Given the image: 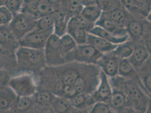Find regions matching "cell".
Segmentation results:
<instances>
[{
  "mask_svg": "<svg viewBox=\"0 0 151 113\" xmlns=\"http://www.w3.org/2000/svg\"><path fill=\"white\" fill-rule=\"evenodd\" d=\"M36 20L37 19L31 15L24 12H20L14 15L9 26L15 38L19 41L36 28Z\"/></svg>",
  "mask_w": 151,
  "mask_h": 113,
  "instance_id": "6",
  "label": "cell"
},
{
  "mask_svg": "<svg viewBox=\"0 0 151 113\" xmlns=\"http://www.w3.org/2000/svg\"><path fill=\"white\" fill-rule=\"evenodd\" d=\"M6 0H0V5H5V3Z\"/></svg>",
  "mask_w": 151,
  "mask_h": 113,
  "instance_id": "51",
  "label": "cell"
},
{
  "mask_svg": "<svg viewBox=\"0 0 151 113\" xmlns=\"http://www.w3.org/2000/svg\"><path fill=\"white\" fill-rule=\"evenodd\" d=\"M69 113H90L88 109H80L73 107L71 109Z\"/></svg>",
  "mask_w": 151,
  "mask_h": 113,
  "instance_id": "46",
  "label": "cell"
},
{
  "mask_svg": "<svg viewBox=\"0 0 151 113\" xmlns=\"http://www.w3.org/2000/svg\"><path fill=\"white\" fill-rule=\"evenodd\" d=\"M24 0H6L5 5L14 15L21 12Z\"/></svg>",
  "mask_w": 151,
  "mask_h": 113,
  "instance_id": "37",
  "label": "cell"
},
{
  "mask_svg": "<svg viewBox=\"0 0 151 113\" xmlns=\"http://www.w3.org/2000/svg\"><path fill=\"white\" fill-rule=\"evenodd\" d=\"M112 88V93L109 105L116 113L120 112L126 107H129L126 94L120 89Z\"/></svg>",
  "mask_w": 151,
  "mask_h": 113,
  "instance_id": "21",
  "label": "cell"
},
{
  "mask_svg": "<svg viewBox=\"0 0 151 113\" xmlns=\"http://www.w3.org/2000/svg\"><path fill=\"white\" fill-rule=\"evenodd\" d=\"M101 72L96 64H82L80 74L74 84L78 92L92 94L100 82Z\"/></svg>",
  "mask_w": 151,
  "mask_h": 113,
  "instance_id": "3",
  "label": "cell"
},
{
  "mask_svg": "<svg viewBox=\"0 0 151 113\" xmlns=\"http://www.w3.org/2000/svg\"><path fill=\"white\" fill-rule=\"evenodd\" d=\"M118 75L135 83L145 92L138 71L129 62L128 59H120Z\"/></svg>",
  "mask_w": 151,
  "mask_h": 113,
  "instance_id": "14",
  "label": "cell"
},
{
  "mask_svg": "<svg viewBox=\"0 0 151 113\" xmlns=\"http://www.w3.org/2000/svg\"><path fill=\"white\" fill-rule=\"evenodd\" d=\"M67 33L72 37L78 45L87 44L88 32L76 25L71 18L68 22Z\"/></svg>",
  "mask_w": 151,
  "mask_h": 113,
  "instance_id": "25",
  "label": "cell"
},
{
  "mask_svg": "<svg viewBox=\"0 0 151 113\" xmlns=\"http://www.w3.org/2000/svg\"><path fill=\"white\" fill-rule=\"evenodd\" d=\"M147 17L151 10V0H133Z\"/></svg>",
  "mask_w": 151,
  "mask_h": 113,
  "instance_id": "40",
  "label": "cell"
},
{
  "mask_svg": "<svg viewBox=\"0 0 151 113\" xmlns=\"http://www.w3.org/2000/svg\"><path fill=\"white\" fill-rule=\"evenodd\" d=\"M120 62V59L111 52L103 54L96 65L108 78H112L118 75Z\"/></svg>",
  "mask_w": 151,
  "mask_h": 113,
  "instance_id": "10",
  "label": "cell"
},
{
  "mask_svg": "<svg viewBox=\"0 0 151 113\" xmlns=\"http://www.w3.org/2000/svg\"><path fill=\"white\" fill-rule=\"evenodd\" d=\"M89 33L103 38L108 41L115 45H119L129 40V36H119L116 35L97 25H95L94 27Z\"/></svg>",
  "mask_w": 151,
  "mask_h": 113,
  "instance_id": "22",
  "label": "cell"
},
{
  "mask_svg": "<svg viewBox=\"0 0 151 113\" xmlns=\"http://www.w3.org/2000/svg\"><path fill=\"white\" fill-rule=\"evenodd\" d=\"M55 95L47 90H37L33 95L35 107L38 110L41 107L51 106Z\"/></svg>",
  "mask_w": 151,
  "mask_h": 113,
  "instance_id": "26",
  "label": "cell"
},
{
  "mask_svg": "<svg viewBox=\"0 0 151 113\" xmlns=\"http://www.w3.org/2000/svg\"><path fill=\"white\" fill-rule=\"evenodd\" d=\"M38 113H55L51 106H46L41 107L38 110Z\"/></svg>",
  "mask_w": 151,
  "mask_h": 113,
  "instance_id": "44",
  "label": "cell"
},
{
  "mask_svg": "<svg viewBox=\"0 0 151 113\" xmlns=\"http://www.w3.org/2000/svg\"><path fill=\"white\" fill-rule=\"evenodd\" d=\"M145 113H151V100L150 101V104H149V106L148 107L146 112Z\"/></svg>",
  "mask_w": 151,
  "mask_h": 113,
  "instance_id": "48",
  "label": "cell"
},
{
  "mask_svg": "<svg viewBox=\"0 0 151 113\" xmlns=\"http://www.w3.org/2000/svg\"><path fill=\"white\" fill-rule=\"evenodd\" d=\"M18 97L8 84L3 87L0 89V110H12Z\"/></svg>",
  "mask_w": 151,
  "mask_h": 113,
  "instance_id": "17",
  "label": "cell"
},
{
  "mask_svg": "<svg viewBox=\"0 0 151 113\" xmlns=\"http://www.w3.org/2000/svg\"><path fill=\"white\" fill-rule=\"evenodd\" d=\"M95 25L99 26L119 36H129L125 27L119 25L113 20L103 14H101V18L95 23Z\"/></svg>",
  "mask_w": 151,
  "mask_h": 113,
  "instance_id": "15",
  "label": "cell"
},
{
  "mask_svg": "<svg viewBox=\"0 0 151 113\" xmlns=\"http://www.w3.org/2000/svg\"><path fill=\"white\" fill-rule=\"evenodd\" d=\"M150 56V54L145 45L144 41H140L135 43L132 54L128 60L139 71Z\"/></svg>",
  "mask_w": 151,
  "mask_h": 113,
  "instance_id": "13",
  "label": "cell"
},
{
  "mask_svg": "<svg viewBox=\"0 0 151 113\" xmlns=\"http://www.w3.org/2000/svg\"><path fill=\"white\" fill-rule=\"evenodd\" d=\"M0 113H14L13 110H0Z\"/></svg>",
  "mask_w": 151,
  "mask_h": 113,
  "instance_id": "49",
  "label": "cell"
},
{
  "mask_svg": "<svg viewBox=\"0 0 151 113\" xmlns=\"http://www.w3.org/2000/svg\"><path fill=\"white\" fill-rule=\"evenodd\" d=\"M102 14L125 28L127 23L134 18L122 5L110 12H103Z\"/></svg>",
  "mask_w": 151,
  "mask_h": 113,
  "instance_id": "19",
  "label": "cell"
},
{
  "mask_svg": "<svg viewBox=\"0 0 151 113\" xmlns=\"http://www.w3.org/2000/svg\"><path fill=\"white\" fill-rule=\"evenodd\" d=\"M115 113H141L138 110H135V109L131 107H126L120 110V112Z\"/></svg>",
  "mask_w": 151,
  "mask_h": 113,
  "instance_id": "43",
  "label": "cell"
},
{
  "mask_svg": "<svg viewBox=\"0 0 151 113\" xmlns=\"http://www.w3.org/2000/svg\"><path fill=\"white\" fill-rule=\"evenodd\" d=\"M53 17L54 33L60 38L67 33V25L70 18L62 9L53 13Z\"/></svg>",
  "mask_w": 151,
  "mask_h": 113,
  "instance_id": "18",
  "label": "cell"
},
{
  "mask_svg": "<svg viewBox=\"0 0 151 113\" xmlns=\"http://www.w3.org/2000/svg\"><path fill=\"white\" fill-rule=\"evenodd\" d=\"M87 44L94 46L96 49L103 54L111 53L114 50L117 45L112 44L103 38L88 33Z\"/></svg>",
  "mask_w": 151,
  "mask_h": 113,
  "instance_id": "20",
  "label": "cell"
},
{
  "mask_svg": "<svg viewBox=\"0 0 151 113\" xmlns=\"http://www.w3.org/2000/svg\"><path fill=\"white\" fill-rule=\"evenodd\" d=\"M112 93V88L109 82V78L101 71L100 82L92 93L96 103L109 104Z\"/></svg>",
  "mask_w": 151,
  "mask_h": 113,
  "instance_id": "11",
  "label": "cell"
},
{
  "mask_svg": "<svg viewBox=\"0 0 151 113\" xmlns=\"http://www.w3.org/2000/svg\"><path fill=\"white\" fill-rule=\"evenodd\" d=\"M38 113V109L36 107V109L34 110V111H33L32 113Z\"/></svg>",
  "mask_w": 151,
  "mask_h": 113,
  "instance_id": "53",
  "label": "cell"
},
{
  "mask_svg": "<svg viewBox=\"0 0 151 113\" xmlns=\"http://www.w3.org/2000/svg\"><path fill=\"white\" fill-rule=\"evenodd\" d=\"M144 32L143 40H151V22L146 19L144 20Z\"/></svg>",
  "mask_w": 151,
  "mask_h": 113,
  "instance_id": "41",
  "label": "cell"
},
{
  "mask_svg": "<svg viewBox=\"0 0 151 113\" xmlns=\"http://www.w3.org/2000/svg\"><path fill=\"white\" fill-rule=\"evenodd\" d=\"M70 101L72 106L80 109L90 110L96 104L93 94L83 93H77Z\"/></svg>",
  "mask_w": 151,
  "mask_h": 113,
  "instance_id": "23",
  "label": "cell"
},
{
  "mask_svg": "<svg viewBox=\"0 0 151 113\" xmlns=\"http://www.w3.org/2000/svg\"><path fill=\"white\" fill-rule=\"evenodd\" d=\"M134 45L135 43L129 39L123 43L117 45L116 48L112 53L120 59H128L132 54Z\"/></svg>",
  "mask_w": 151,
  "mask_h": 113,
  "instance_id": "28",
  "label": "cell"
},
{
  "mask_svg": "<svg viewBox=\"0 0 151 113\" xmlns=\"http://www.w3.org/2000/svg\"><path fill=\"white\" fill-rule=\"evenodd\" d=\"M103 12L96 5L83 7L80 15L89 22L95 25L101 18Z\"/></svg>",
  "mask_w": 151,
  "mask_h": 113,
  "instance_id": "29",
  "label": "cell"
},
{
  "mask_svg": "<svg viewBox=\"0 0 151 113\" xmlns=\"http://www.w3.org/2000/svg\"><path fill=\"white\" fill-rule=\"evenodd\" d=\"M13 17L14 14L5 5L0 6V26L9 25Z\"/></svg>",
  "mask_w": 151,
  "mask_h": 113,
  "instance_id": "36",
  "label": "cell"
},
{
  "mask_svg": "<svg viewBox=\"0 0 151 113\" xmlns=\"http://www.w3.org/2000/svg\"><path fill=\"white\" fill-rule=\"evenodd\" d=\"M146 19H147L148 21L151 22V10L150 11V12L148 13L147 17H146Z\"/></svg>",
  "mask_w": 151,
  "mask_h": 113,
  "instance_id": "50",
  "label": "cell"
},
{
  "mask_svg": "<svg viewBox=\"0 0 151 113\" xmlns=\"http://www.w3.org/2000/svg\"><path fill=\"white\" fill-rule=\"evenodd\" d=\"M145 42V45L148 51L150 54L151 55V40H146L144 41Z\"/></svg>",
  "mask_w": 151,
  "mask_h": 113,
  "instance_id": "47",
  "label": "cell"
},
{
  "mask_svg": "<svg viewBox=\"0 0 151 113\" xmlns=\"http://www.w3.org/2000/svg\"><path fill=\"white\" fill-rule=\"evenodd\" d=\"M53 14L41 17L36 20V30H45L54 28Z\"/></svg>",
  "mask_w": 151,
  "mask_h": 113,
  "instance_id": "34",
  "label": "cell"
},
{
  "mask_svg": "<svg viewBox=\"0 0 151 113\" xmlns=\"http://www.w3.org/2000/svg\"><path fill=\"white\" fill-rule=\"evenodd\" d=\"M109 79L112 88H119L126 94L129 107L145 113L151 99L137 84L119 75Z\"/></svg>",
  "mask_w": 151,
  "mask_h": 113,
  "instance_id": "1",
  "label": "cell"
},
{
  "mask_svg": "<svg viewBox=\"0 0 151 113\" xmlns=\"http://www.w3.org/2000/svg\"><path fill=\"white\" fill-rule=\"evenodd\" d=\"M36 109L33 96H18L13 107L14 113H31Z\"/></svg>",
  "mask_w": 151,
  "mask_h": 113,
  "instance_id": "24",
  "label": "cell"
},
{
  "mask_svg": "<svg viewBox=\"0 0 151 113\" xmlns=\"http://www.w3.org/2000/svg\"><path fill=\"white\" fill-rule=\"evenodd\" d=\"M123 7L135 19L143 20L146 17L133 0H120Z\"/></svg>",
  "mask_w": 151,
  "mask_h": 113,
  "instance_id": "32",
  "label": "cell"
},
{
  "mask_svg": "<svg viewBox=\"0 0 151 113\" xmlns=\"http://www.w3.org/2000/svg\"><path fill=\"white\" fill-rule=\"evenodd\" d=\"M36 0H24V4H27V3H29L33 1H35Z\"/></svg>",
  "mask_w": 151,
  "mask_h": 113,
  "instance_id": "52",
  "label": "cell"
},
{
  "mask_svg": "<svg viewBox=\"0 0 151 113\" xmlns=\"http://www.w3.org/2000/svg\"><path fill=\"white\" fill-rule=\"evenodd\" d=\"M148 71H151V55L138 71L139 72H145Z\"/></svg>",
  "mask_w": 151,
  "mask_h": 113,
  "instance_id": "42",
  "label": "cell"
},
{
  "mask_svg": "<svg viewBox=\"0 0 151 113\" xmlns=\"http://www.w3.org/2000/svg\"><path fill=\"white\" fill-rule=\"evenodd\" d=\"M20 46L19 40L15 38L9 25L0 26V48L10 53H15Z\"/></svg>",
  "mask_w": 151,
  "mask_h": 113,
  "instance_id": "12",
  "label": "cell"
},
{
  "mask_svg": "<svg viewBox=\"0 0 151 113\" xmlns=\"http://www.w3.org/2000/svg\"><path fill=\"white\" fill-rule=\"evenodd\" d=\"M16 66L20 71L40 74L46 67L44 49L19 46L15 52Z\"/></svg>",
  "mask_w": 151,
  "mask_h": 113,
  "instance_id": "2",
  "label": "cell"
},
{
  "mask_svg": "<svg viewBox=\"0 0 151 113\" xmlns=\"http://www.w3.org/2000/svg\"><path fill=\"white\" fill-rule=\"evenodd\" d=\"M103 54L88 44L77 45L75 48L67 54L65 63L76 62L85 64H97Z\"/></svg>",
  "mask_w": 151,
  "mask_h": 113,
  "instance_id": "4",
  "label": "cell"
},
{
  "mask_svg": "<svg viewBox=\"0 0 151 113\" xmlns=\"http://www.w3.org/2000/svg\"><path fill=\"white\" fill-rule=\"evenodd\" d=\"M60 37L52 33L49 38L44 49V54L46 66L56 67L65 64L60 50Z\"/></svg>",
  "mask_w": 151,
  "mask_h": 113,
  "instance_id": "9",
  "label": "cell"
},
{
  "mask_svg": "<svg viewBox=\"0 0 151 113\" xmlns=\"http://www.w3.org/2000/svg\"><path fill=\"white\" fill-rule=\"evenodd\" d=\"M77 93H78V92L74 84H68L63 85L55 96H60L70 100Z\"/></svg>",
  "mask_w": 151,
  "mask_h": 113,
  "instance_id": "35",
  "label": "cell"
},
{
  "mask_svg": "<svg viewBox=\"0 0 151 113\" xmlns=\"http://www.w3.org/2000/svg\"><path fill=\"white\" fill-rule=\"evenodd\" d=\"M83 7H88L96 5V0H80Z\"/></svg>",
  "mask_w": 151,
  "mask_h": 113,
  "instance_id": "45",
  "label": "cell"
},
{
  "mask_svg": "<svg viewBox=\"0 0 151 113\" xmlns=\"http://www.w3.org/2000/svg\"><path fill=\"white\" fill-rule=\"evenodd\" d=\"M2 51H3V50H2V49L0 48V53H1Z\"/></svg>",
  "mask_w": 151,
  "mask_h": 113,
  "instance_id": "54",
  "label": "cell"
},
{
  "mask_svg": "<svg viewBox=\"0 0 151 113\" xmlns=\"http://www.w3.org/2000/svg\"><path fill=\"white\" fill-rule=\"evenodd\" d=\"M96 5L103 12H108L121 7L120 0H96Z\"/></svg>",
  "mask_w": 151,
  "mask_h": 113,
  "instance_id": "33",
  "label": "cell"
},
{
  "mask_svg": "<svg viewBox=\"0 0 151 113\" xmlns=\"http://www.w3.org/2000/svg\"><path fill=\"white\" fill-rule=\"evenodd\" d=\"M90 113H115L108 104L96 103L90 110Z\"/></svg>",
  "mask_w": 151,
  "mask_h": 113,
  "instance_id": "39",
  "label": "cell"
},
{
  "mask_svg": "<svg viewBox=\"0 0 151 113\" xmlns=\"http://www.w3.org/2000/svg\"><path fill=\"white\" fill-rule=\"evenodd\" d=\"M77 45L75 40L67 33L60 38V50L64 59L65 56L73 50Z\"/></svg>",
  "mask_w": 151,
  "mask_h": 113,
  "instance_id": "31",
  "label": "cell"
},
{
  "mask_svg": "<svg viewBox=\"0 0 151 113\" xmlns=\"http://www.w3.org/2000/svg\"><path fill=\"white\" fill-rule=\"evenodd\" d=\"M61 7L70 18L80 15L83 7L80 0H61Z\"/></svg>",
  "mask_w": 151,
  "mask_h": 113,
  "instance_id": "27",
  "label": "cell"
},
{
  "mask_svg": "<svg viewBox=\"0 0 151 113\" xmlns=\"http://www.w3.org/2000/svg\"><path fill=\"white\" fill-rule=\"evenodd\" d=\"M52 33L54 28L45 30L35 29L19 40V45L28 48L44 49L49 38Z\"/></svg>",
  "mask_w": 151,
  "mask_h": 113,
  "instance_id": "8",
  "label": "cell"
},
{
  "mask_svg": "<svg viewBox=\"0 0 151 113\" xmlns=\"http://www.w3.org/2000/svg\"><path fill=\"white\" fill-rule=\"evenodd\" d=\"M144 20L133 19L130 20L126 25V31L129 39L134 43L143 41Z\"/></svg>",
  "mask_w": 151,
  "mask_h": 113,
  "instance_id": "16",
  "label": "cell"
},
{
  "mask_svg": "<svg viewBox=\"0 0 151 113\" xmlns=\"http://www.w3.org/2000/svg\"><path fill=\"white\" fill-rule=\"evenodd\" d=\"M8 85L18 96H32L38 90L37 84L29 74L19 75L9 79Z\"/></svg>",
  "mask_w": 151,
  "mask_h": 113,
  "instance_id": "7",
  "label": "cell"
},
{
  "mask_svg": "<svg viewBox=\"0 0 151 113\" xmlns=\"http://www.w3.org/2000/svg\"><path fill=\"white\" fill-rule=\"evenodd\" d=\"M60 9H62L61 0H36L24 4L21 12L27 13L38 19Z\"/></svg>",
  "mask_w": 151,
  "mask_h": 113,
  "instance_id": "5",
  "label": "cell"
},
{
  "mask_svg": "<svg viewBox=\"0 0 151 113\" xmlns=\"http://www.w3.org/2000/svg\"><path fill=\"white\" fill-rule=\"evenodd\" d=\"M55 113H69L73 106L70 100L55 96L51 105Z\"/></svg>",
  "mask_w": 151,
  "mask_h": 113,
  "instance_id": "30",
  "label": "cell"
},
{
  "mask_svg": "<svg viewBox=\"0 0 151 113\" xmlns=\"http://www.w3.org/2000/svg\"><path fill=\"white\" fill-rule=\"evenodd\" d=\"M139 74L145 88V93L151 100V71L139 72Z\"/></svg>",
  "mask_w": 151,
  "mask_h": 113,
  "instance_id": "38",
  "label": "cell"
}]
</instances>
